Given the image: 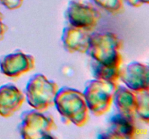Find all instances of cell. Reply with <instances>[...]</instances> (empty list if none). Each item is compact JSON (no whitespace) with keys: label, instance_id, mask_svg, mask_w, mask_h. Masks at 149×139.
Listing matches in <instances>:
<instances>
[{"label":"cell","instance_id":"6da1fadb","mask_svg":"<svg viewBox=\"0 0 149 139\" xmlns=\"http://www.w3.org/2000/svg\"><path fill=\"white\" fill-rule=\"evenodd\" d=\"M54 106L65 124L77 127L85 125L90 117V110L85 98L79 90L64 86L59 88L55 98Z\"/></svg>","mask_w":149,"mask_h":139},{"label":"cell","instance_id":"7a4b0ae2","mask_svg":"<svg viewBox=\"0 0 149 139\" xmlns=\"http://www.w3.org/2000/svg\"><path fill=\"white\" fill-rule=\"evenodd\" d=\"M123 41L111 32L92 33L86 54L92 60L103 65H110L123 61L121 50Z\"/></svg>","mask_w":149,"mask_h":139},{"label":"cell","instance_id":"3957f363","mask_svg":"<svg viewBox=\"0 0 149 139\" xmlns=\"http://www.w3.org/2000/svg\"><path fill=\"white\" fill-rule=\"evenodd\" d=\"M58 89L56 83L49 81L43 74L36 73L28 81L25 96L33 109L46 111L54 106Z\"/></svg>","mask_w":149,"mask_h":139},{"label":"cell","instance_id":"277c9868","mask_svg":"<svg viewBox=\"0 0 149 139\" xmlns=\"http://www.w3.org/2000/svg\"><path fill=\"white\" fill-rule=\"evenodd\" d=\"M118 85V83L95 78L86 83L83 94L93 115L100 117L110 110Z\"/></svg>","mask_w":149,"mask_h":139},{"label":"cell","instance_id":"5b68a950","mask_svg":"<svg viewBox=\"0 0 149 139\" xmlns=\"http://www.w3.org/2000/svg\"><path fill=\"white\" fill-rule=\"evenodd\" d=\"M57 127L50 114L32 109L22 113L18 131L23 139L45 138L52 137V132Z\"/></svg>","mask_w":149,"mask_h":139},{"label":"cell","instance_id":"8992f818","mask_svg":"<svg viewBox=\"0 0 149 139\" xmlns=\"http://www.w3.org/2000/svg\"><path fill=\"white\" fill-rule=\"evenodd\" d=\"M65 18L69 25L93 32L101 18V13L91 2L71 0L65 10Z\"/></svg>","mask_w":149,"mask_h":139},{"label":"cell","instance_id":"52a82bcc","mask_svg":"<svg viewBox=\"0 0 149 139\" xmlns=\"http://www.w3.org/2000/svg\"><path fill=\"white\" fill-rule=\"evenodd\" d=\"M137 120L133 116L119 112L111 115L109 120V128L102 133L100 138L132 139L146 134L147 130L140 126Z\"/></svg>","mask_w":149,"mask_h":139},{"label":"cell","instance_id":"ba28073f","mask_svg":"<svg viewBox=\"0 0 149 139\" xmlns=\"http://www.w3.org/2000/svg\"><path fill=\"white\" fill-rule=\"evenodd\" d=\"M34 67L33 56L21 50H17L0 58V71L8 78H18L31 71Z\"/></svg>","mask_w":149,"mask_h":139},{"label":"cell","instance_id":"9c48e42d","mask_svg":"<svg viewBox=\"0 0 149 139\" xmlns=\"http://www.w3.org/2000/svg\"><path fill=\"white\" fill-rule=\"evenodd\" d=\"M119 80L134 92L149 90L148 65L139 62H132L122 67Z\"/></svg>","mask_w":149,"mask_h":139},{"label":"cell","instance_id":"30bf717a","mask_svg":"<svg viewBox=\"0 0 149 139\" xmlns=\"http://www.w3.org/2000/svg\"><path fill=\"white\" fill-rule=\"evenodd\" d=\"M25 100V94L14 84L7 83L0 86V117H12L20 109Z\"/></svg>","mask_w":149,"mask_h":139},{"label":"cell","instance_id":"8fae6325","mask_svg":"<svg viewBox=\"0 0 149 139\" xmlns=\"http://www.w3.org/2000/svg\"><path fill=\"white\" fill-rule=\"evenodd\" d=\"M93 32L68 25L63 30L61 40L64 49L69 53L87 52L90 35Z\"/></svg>","mask_w":149,"mask_h":139},{"label":"cell","instance_id":"7c38bea8","mask_svg":"<svg viewBox=\"0 0 149 139\" xmlns=\"http://www.w3.org/2000/svg\"><path fill=\"white\" fill-rule=\"evenodd\" d=\"M113 103H114L118 112L135 117L137 106L136 94L127 87L118 85L113 96Z\"/></svg>","mask_w":149,"mask_h":139},{"label":"cell","instance_id":"4fadbf2b","mask_svg":"<svg viewBox=\"0 0 149 139\" xmlns=\"http://www.w3.org/2000/svg\"><path fill=\"white\" fill-rule=\"evenodd\" d=\"M122 63L123 61H119L110 65H103L91 59L90 68L92 74L95 79L118 83Z\"/></svg>","mask_w":149,"mask_h":139},{"label":"cell","instance_id":"5bb4252c","mask_svg":"<svg viewBox=\"0 0 149 139\" xmlns=\"http://www.w3.org/2000/svg\"><path fill=\"white\" fill-rule=\"evenodd\" d=\"M135 94L137 96L135 117L138 120L148 125L149 122V90L135 92Z\"/></svg>","mask_w":149,"mask_h":139},{"label":"cell","instance_id":"9a60e30c","mask_svg":"<svg viewBox=\"0 0 149 139\" xmlns=\"http://www.w3.org/2000/svg\"><path fill=\"white\" fill-rule=\"evenodd\" d=\"M90 1L98 10L111 15H118L125 12L124 0H90Z\"/></svg>","mask_w":149,"mask_h":139},{"label":"cell","instance_id":"2e32d148","mask_svg":"<svg viewBox=\"0 0 149 139\" xmlns=\"http://www.w3.org/2000/svg\"><path fill=\"white\" fill-rule=\"evenodd\" d=\"M25 0H0V4L10 10L20 8Z\"/></svg>","mask_w":149,"mask_h":139},{"label":"cell","instance_id":"e0dca14e","mask_svg":"<svg viewBox=\"0 0 149 139\" xmlns=\"http://www.w3.org/2000/svg\"><path fill=\"white\" fill-rule=\"evenodd\" d=\"M3 19H4V14L0 10V41H2L4 39L5 33L8 29V27L3 23Z\"/></svg>","mask_w":149,"mask_h":139},{"label":"cell","instance_id":"ac0fdd59","mask_svg":"<svg viewBox=\"0 0 149 139\" xmlns=\"http://www.w3.org/2000/svg\"><path fill=\"white\" fill-rule=\"evenodd\" d=\"M128 5L133 7H140L143 4H148L149 0H124Z\"/></svg>","mask_w":149,"mask_h":139}]
</instances>
